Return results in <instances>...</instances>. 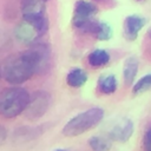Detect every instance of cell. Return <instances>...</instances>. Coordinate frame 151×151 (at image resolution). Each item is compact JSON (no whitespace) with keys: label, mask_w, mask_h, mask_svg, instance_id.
Wrapping results in <instances>:
<instances>
[{"label":"cell","mask_w":151,"mask_h":151,"mask_svg":"<svg viewBox=\"0 0 151 151\" xmlns=\"http://www.w3.org/2000/svg\"><path fill=\"white\" fill-rule=\"evenodd\" d=\"M133 131H134L133 122L129 118H122L111 127L109 132V138L114 142L125 143L131 138Z\"/></svg>","instance_id":"7"},{"label":"cell","mask_w":151,"mask_h":151,"mask_svg":"<svg viewBox=\"0 0 151 151\" xmlns=\"http://www.w3.org/2000/svg\"><path fill=\"white\" fill-rule=\"evenodd\" d=\"M143 147H144V151H151V127L144 134Z\"/></svg>","instance_id":"18"},{"label":"cell","mask_w":151,"mask_h":151,"mask_svg":"<svg viewBox=\"0 0 151 151\" xmlns=\"http://www.w3.org/2000/svg\"><path fill=\"white\" fill-rule=\"evenodd\" d=\"M45 8L46 7L44 0H22L21 2L22 19L45 15Z\"/></svg>","instance_id":"10"},{"label":"cell","mask_w":151,"mask_h":151,"mask_svg":"<svg viewBox=\"0 0 151 151\" xmlns=\"http://www.w3.org/2000/svg\"><path fill=\"white\" fill-rule=\"evenodd\" d=\"M6 136H7V132H6L5 127H4V126H0V142H1V143L5 142Z\"/></svg>","instance_id":"19"},{"label":"cell","mask_w":151,"mask_h":151,"mask_svg":"<svg viewBox=\"0 0 151 151\" xmlns=\"http://www.w3.org/2000/svg\"><path fill=\"white\" fill-rule=\"evenodd\" d=\"M88 145L93 151H109L111 149V139L101 136H93L88 139Z\"/></svg>","instance_id":"15"},{"label":"cell","mask_w":151,"mask_h":151,"mask_svg":"<svg viewBox=\"0 0 151 151\" xmlns=\"http://www.w3.org/2000/svg\"><path fill=\"white\" fill-rule=\"evenodd\" d=\"M51 104V96L45 91H37L31 96L29 103L25 110V116L29 120L41 118L48 110Z\"/></svg>","instance_id":"5"},{"label":"cell","mask_w":151,"mask_h":151,"mask_svg":"<svg viewBox=\"0 0 151 151\" xmlns=\"http://www.w3.org/2000/svg\"><path fill=\"white\" fill-rule=\"evenodd\" d=\"M138 66H139V61L136 57L131 55L125 59L124 66H123V78L126 85H131L133 83L138 72Z\"/></svg>","instance_id":"11"},{"label":"cell","mask_w":151,"mask_h":151,"mask_svg":"<svg viewBox=\"0 0 151 151\" xmlns=\"http://www.w3.org/2000/svg\"><path fill=\"white\" fill-rule=\"evenodd\" d=\"M151 88V73L145 74L144 77H142L134 85H133V93L134 94H140L147 90Z\"/></svg>","instance_id":"17"},{"label":"cell","mask_w":151,"mask_h":151,"mask_svg":"<svg viewBox=\"0 0 151 151\" xmlns=\"http://www.w3.org/2000/svg\"><path fill=\"white\" fill-rule=\"evenodd\" d=\"M14 35L20 42L26 45H31L38 41L37 39L40 37L35 27L26 20H22L20 24L17 25V27L14 28Z\"/></svg>","instance_id":"9"},{"label":"cell","mask_w":151,"mask_h":151,"mask_svg":"<svg viewBox=\"0 0 151 151\" xmlns=\"http://www.w3.org/2000/svg\"><path fill=\"white\" fill-rule=\"evenodd\" d=\"M28 53L31 54L35 67L37 73L41 74L48 70L51 66V48L46 42L42 41H35L31 45H28L27 48Z\"/></svg>","instance_id":"6"},{"label":"cell","mask_w":151,"mask_h":151,"mask_svg":"<svg viewBox=\"0 0 151 151\" xmlns=\"http://www.w3.org/2000/svg\"><path fill=\"white\" fill-rule=\"evenodd\" d=\"M87 60L92 67H101L110 61V54L105 50L97 48L88 54Z\"/></svg>","instance_id":"14"},{"label":"cell","mask_w":151,"mask_h":151,"mask_svg":"<svg viewBox=\"0 0 151 151\" xmlns=\"http://www.w3.org/2000/svg\"><path fill=\"white\" fill-rule=\"evenodd\" d=\"M147 35H149V38L151 39V27L149 28V31H147Z\"/></svg>","instance_id":"20"},{"label":"cell","mask_w":151,"mask_h":151,"mask_svg":"<svg viewBox=\"0 0 151 151\" xmlns=\"http://www.w3.org/2000/svg\"><path fill=\"white\" fill-rule=\"evenodd\" d=\"M97 6L86 0H78L74 5L73 14V26L83 32L92 33L94 32L97 20L93 19V15L97 13Z\"/></svg>","instance_id":"4"},{"label":"cell","mask_w":151,"mask_h":151,"mask_svg":"<svg viewBox=\"0 0 151 151\" xmlns=\"http://www.w3.org/2000/svg\"><path fill=\"white\" fill-rule=\"evenodd\" d=\"M137 1H142V0H137Z\"/></svg>","instance_id":"22"},{"label":"cell","mask_w":151,"mask_h":151,"mask_svg":"<svg viewBox=\"0 0 151 151\" xmlns=\"http://www.w3.org/2000/svg\"><path fill=\"white\" fill-rule=\"evenodd\" d=\"M93 35L101 41H106L110 40L112 37V28L107 22H103V21H98L93 32Z\"/></svg>","instance_id":"16"},{"label":"cell","mask_w":151,"mask_h":151,"mask_svg":"<svg viewBox=\"0 0 151 151\" xmlns=\"http://www.w3.org/2000/svg\"><path fill=\"white\" fill-rule=\"evenodd\" d=\"M31 94L20 86L6 87L0 94V113L5 118H14L25 112Z\"/></svg>","instance_id":"2"},{"label":"cell","mask_w":151,"mask_h":151,"mask_svg":"<svg viewBox=\"0 0 151 151\" xmlns=\"http://www.w3.org/2000/svg\"><path fill=\"white\" fill-rule=\"evenodd\" d=\"M66 81L71 87H81L87 81V73L83 68H72L66 76Z\"/></svg>","instance_id":"13"},{"label":"cell","mask_w":151,"mask_h":151,"mask_svg":"<svg viewBox=\"0 0 151 151\" xmlns=\"http://www.w3.org/2000/svg\"><path fill=\"white\" fill-rule=\"evenodd\" d=\"M55 151H66V150H63V149H58V150H55Z\"/></svg>","instance_id":"21"},{"label":"cell","mask_w":151,"mask_h":151,"mask_svg":"<svg viewBox=\"0 0 151 151\" xmlns=\"http://www.w3.org/2000/svg\"><path fill=\"white\" fill-rule=\"evenodd\" d=\"M104 118L101 107H91L71 118L63 127V133L66 137H77L97 126Z\"/></svg>","instance_id":"3"},{"label":"cell","mask_w":151,"mask_h":151,"mask_svg":"<svg viewBox=\"0 0 151 151\" xmlns=\"http://www.w3.org/2000/svg\"><path fill=\"white\" fill-rule=\"evenodd\" d=\"M118 81L113 74L100 76L98 79V90L104 94H111L117 90Z\"/></svg>","instance_id":"12"},{"label":"cell","mask_w":151,"mask_h":151,"mask_svg":"<svg viewBox=\"0 0 151 151\" xmlns=\"http://www.w3.org/2000/svg\"><path fill=\"white\" fill-rule=\"evenodd\" d=\"M35 73V64L27 50L8 55L1 64L2 79L12 85H20L32 78V76Z\"/></svg>","instance_id":"1"},{"label":"cell","mask_w":151,"mask_h":151,"mask_svg":"<svg viewBox=\"0 0 151 151\" xmlns=\"http://www.w3.org/2000/svg\"><path fill=\"white\" fill-rule=\"evenodd\" d=\"M145 24H146V19L143 17H139L137 14L127 15L124 20V24H123L124 37L130 41L136 40L139 31L144 27Z\"/></svg>","instance_id":"8"}]
</instances>
